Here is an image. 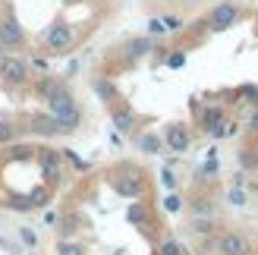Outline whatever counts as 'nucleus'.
<instances>
[{
	"label": "nucleus",
	"mask_w": 258,
	"mask_h": 255,
	"mask_svg": "<svg viewBox=\"0 0 258 255\" xmlns=\"http://www.w3.org/2000/svg\"><path fill=\"white\" fill-rule=\"evenodd\" d=\"M50 110H54V120L60 130H76V123H79V110H76L73 98L70 95H54L50 98Z\"/></svg>",
	"instance_id": "f257e3e1"
},
{
	"label": "nucleus",
	"mask_w": 258,
	"mask_h": 255,
	"mask_svg": "<svg viewBox=\"0 0 258 255\" xmlns=\"http://www.w3.org/2000/svg\"><path fill=\"white\" fill-rule=\"evenodd\" d=\"M239 19V7L236 4H217L211 10V16H208V25L211 29H230Z\"/></svg>",
	"instance_id": "f03ea898"
},
{
	"label": "nucleus",
	"mask_w": 258,
	"mask_h": 255,
	"mask_svg": "<svg viewBox=\"0 0 258 255\" xmlns=\"http://www.w3.org/2000/svg\"><path fill=\"white\" fill-rule=\"evenodd\" d=\"M44 38H47L50 50H70L73 47V29L70 25H50Z\"/></svg>",
	"instance_id": "7ed1b4c3"
},
{
	"label": "nucleus",
	"mask_w": 258,
	"mask_h": 255,
	"mask_svg": "<svg viewBox=\"0 0 258 255\" xmlns=\"http://www.w3.org/2000/svg\"><path fill=\"white\" fill-rule=\"evenodd\" d=\"M217 249H221V255H246L249 243H246V236H239V233H224Z\"/></svg>",
	"instance_id": "20e7f679"
},
{
	"label": "nucleus",
	"mask_w": 258,
	"mask_h": 255,
	"mask_svg": "<svg viewBox=\"0 0 258 255\" xmlns=\"http://www.w3.org/2000/svg\"><path fill=\"white\" fill-rule=\"evenodd\" d=\"M0 44H4V47H19L22 44V29L16 22H4V25H0Z\"/></svg>",
	"instance_id": "39448f33"
},
{
	"label": "nucleus",
	"mask_w": 258,
	"mask_h": 255,
	"mask_svg": "<svg viewBox=\"0 0 258 255\" xmlns=\"http://www.w3.org/2000/svg\"><path fill=\"white\" fill-rule=\"evenodd\" d=\"M167 145H170L173 151H186V148H189V133H186V126H170V130H167Z\"/></svg>",
	"instance_id": "423d86ee"
},
{
	"label": "nucleus",
	"mask_w": 258,
	"mask_h": 255,
	"mask_svg": "<svg viewBox=\"0 0 258 255\" xmlns=\"http://www.w3.org/2000/svg\"><path fill=\"white\" fill-rule=\"evenodd\" d=\"M0 70H4V76H10V79H16V82L25 79V63L22 60H4Z\"/></svg>",
	"instance_id": "0eeeda50"
},
{
	"label": "nucleus",
	"mask_w": 258,
	"mask_h": 255,
	"mask_svg": "<svg viewBox=\"0 0 258 255\" xmlns=\"http://www.w3.org/2000/svg\"><path fill=\"white\" fill-rule=\"evenodd\" d=\"M151 50V41L148 38H136V41H129V57H142Z\"/></svg>",
	"instance_id": "6e6552de"
},
{
	"label": "nucleus",
	"mask_w": 258,
	"mask_h": 255,
	"mask_svg": "<svg viewBox=\"0 0 258 255\" xmlns=\"http://www.w3.org/2000/svg\"><path fill=\"white\" fill-rule=\"evenodd\" d=\"M113 123H117V130L129 133V130H133V113H129V110H117V113H113Z\"/></svg>",
	"instance_id": "1a4fd4ad"
},
{
	"label": "nucleus",
	"mask_w": 258,
	"mask_h": 255,
	"mask_svg": "<svg viewBox=\"0 0 258 255\" xmlns=\"http://www.w3.org/2000/svg\"><path fill=\"white\" fill-rule=\"evenodd\" d=\"M38 92H41V95H47V98H54V95H60V92H63V88H60L54 79H44L41 85H38Z\"/></svg>",
	"instance_id": "9d476101"
},
{
	"label": "nucleus",
	"mask_w": 258,
	"mask_h": 255,
	"mask_svg": "<svg viewBox=\"0 0 258 255\" xmlns=\"http://www.w3.org/2000/svg\"><path fill=\"white\" fill-rule=\"evenodd\" d=\"M142 148H145V151H158L161 148V139L158 136H142Z\"/></svg>",
	"instance_id": "9b49d317"
},
{
	"label": "nucleus",
	"mask_w": 258,
	"mask_h": 255,
	"mask_svg": "<svg viewBox=\"0 0 258 255\" xmlns=\"http://www.w3.org/2000/svg\"><path fill=\"white\" fill-rule=\"evenodd\" d=\"M230 205H246V193H242V189H230Z\"/></svg>",
	"instance_id": "f8f14e48"
},
{
	"label": "nucleus",
	"mask_w": 258,
	"mask_h": 255,
	"mask_svg": "<svg viewBox=\"0 0 258 255\" xmlns=\"http://www.w3.org/2000/svg\"><path fill=\"white\" fill-rule=\"evenodd\" d=\"M167 211H179V205H183V202H179V196H167Z\"/></svg>",
	"instance_id": "ddd939ff"
},
{
	"label": "nucleus",
	"mask_w": 258,
	"mask_h": 255,
	"mask_svg": "<svg viewBox=\"0 0 258 255\" xmlns=\"http://www.w3.org/2000/svg\"><path fill=\"white\" fill-rule=\"evenodd\" d=\"M60 255H82V249H79V246H70V243H63V246H60Z\"/></svg>",
	"instance_id": "4468645a"
},
{
	"label": "nucleus",
	"mask_w": 258,
	"mask_h": 255,
	"mask_svg": "<svg viewBox=\"0 0 258 255\" xmlns=\"http://www.w3.org/2000/svg\"><path fill=\"white\" fill-rule=\"evenodd\" d=\"M164 255H179V252H183V249H179L176 243H173V239H170V243H164V249H161Z\"/></svg>",
	"instance_id": "2eb2a0df"
},
{
	"label": "nucleus",
	"mask_w": 258,
	"mask_h": 255,
	"mask_svg": "<svg viewBox=\"0 0 258 255\" xmlns=\"http://www.w3.org/2000/svg\"><path fill=\"white\" fill-rule=\"evenodd\" d=\"M161 22H164V29H173V32L179 29V25H183V22H179L176 16H167V19H161Z\"/></svg>",
	"instance_id": "dca6fc26"
},
{
	"label": "nucleus",
	"mask_w": 258,
	"mask_h": 255,
	"mask_svg": "<svg viewBox=\"0 0 258 255\" xmlns=\"http://www.w3.org/2000/svg\"><path fill=\"white\" fill-rule=\"evenodd\" d=\"M148 29H151V35H161V32H164V22H161V19H151Z\"/></svg>",
	"instance_id": "f3484780"
},
{
	"label": "nucleus",
	"mask_w": 258,
	"mask_h": 255,
	"mask_svg": "<svg viewBox=\"0 0 258 255\" xmlns=\"http://www.w3.org/2000/svg\"><path fill=\"white\" fill-rule=\"evenodd\" d=\"M170 67H183V54H173L170 57Z\"/></svg>",
	"instance_id": "a211bd4d"
},
{
	"label": "nucleus",
	"mask_w": 258,
	"mask_h": 255,
	"mask_svg": "<svg viewBox=\"0 0 258 255\" xmlns=\"http://www.w3.org/2000/svg\"><path fill=\"white\" fill-rule=\"evenodd\" d=\"M173 183H176V180H173V173H170V170H164V186H173Z\"/></svg>",
	"instance_id": "6ab92c4d"
},
{
	"label": "nucleus",
	"mask_w": 258,
	"mask_h": 255,
	"mask_svg": "<svg viewBox=\"0 0 258 255\" xmlns=\"http://www.w3.org/2000/svg\"><path fill=\"white\" fill-rule=\"evenodd\" d=\"M13 136V130H7V126H0V142H4V139H10Z\"/></svg>",
	"instance_id": "aec40b11"
},
{
	"label": "nucleus",
	"mask_w": 258,
	"mask_h": 255,
	"mask_svg": "<svg viewBox=\"0 0 258 255\" xmlns=\"http://www.w3.org/2000/svg\"><path fill=\"white\" fill-rule=\"evenodd\" d=\"M252 130L258 133V113H255V117H252Z\"/></svg>",
	"instance_id": "412c9836"
}]
</instances>
